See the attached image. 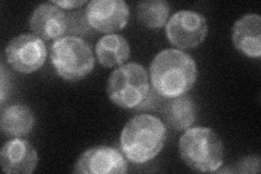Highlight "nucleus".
I'll use <instances>...</instances> for the list:
<instances>
[{
  "label": "nucleus",
  "instance_id": "f257e3e1",
  "mask_svg": "<svg viewBox=\"0 0 261 174\" xmlns=\"http://www.w3.org/2000/svg\"><path fill=\"white\" fill-rule=\"evenodd\" d=\"M149 70L153 90L168 99L185 95L197 79V65L193 58L177 49L160 52Z\"/></svg>",
  "mask_w": 261,
  "mask_h": 174
},
{
  "label": "nucleus",
  "instance_id": "f03ea898",
  "mask_svg": "<svg viewBox=\"0 0 261 174\" xmlns=\"http://www.w3.org/2000/svg\"><path fill=\"white\" fill-rule=\"evenodd\" d=\"M166 138L167 129L159 118L138 114L125 124L120 136V147L130 162L142 164L157 157Z\"/></svg>",
  "mask_w": 261,
  "mask_h": 174
},
{
  "label": "nucleus",
  "instance_id": "7ed1b4c3",
  "mask_svg": "<svg viewBox=\"0 0 261 174\" xmlns=\"http://www.w3.org/2000/svg\"><path fill=\"white\" fill-rule=\"evenodd\" d=\"M182 160L196 172H218L223 163V143L209 128L189 129L179 138Z\"/></svg>",
  "mask_w": 261,
  "mask_h": 174
},
{
  "label": "nucleus",
  "instance_id": "20e7f679",
  "mask_svg": "<svg viewBox=\"0 0 261 174\" xmlns=\"http://www.w3.org/2000/svg\"><path fill=\"white\" fill-rule=\"evenodd\" d=\"M50 61L65 81L84 79L94 70L95 58L91 46L79 36H64L50 47Z\"/></svg>",
  "mask_w": 261,
  "mask_h": 174
},
{
  "label": "nucleus",
  "instance_id": "39448f33",
  "mask_svg": "<svg viewBox=\"0 0 261 174\" xmlns=\"http://www.w3.org/2000/svg\"><path fill=\"white\" fill-rule=\"evenodd\" d=\"M148 74L143 65L129 62L114 70L108 81L107 92L110 101L124 109L142 105L149 94Z\"/></svg>",
  "mask_w": 261,
  "mask_h": 174
},
{
  "label": "nucleus",
  "instance_id": "423d86ee",
  "mask_svg": "<svg viewBox=\"0 0 261 174\" xmlns=\"http://www.w3.org/2000/svg\"><path fill=\"white\" fill-rule=\"evenodd\" d=\"M166 32L172 45L181 49L195 48L199 46L207 36V21L205 16L198 12L177 11L167 23Z\"/></svg>",
  "mask_w": 261,
  "mask_h": 174
},
{
  "label": "nucleus",
  "instance_id": "0eeeda50",
  "mask_svg": "<svg viewBox=\"0 0 261 174\" xmlns=\"http://www.w3.org/2000/svg\"><path fill=\"white\" fill-rule=\"evenodd\" d=\"M47 58L44 40L35 34H21L6 47V59L11 68L21 73H32L43 67Z\"/></svg>",
  "mask_w": 261,
  "mask_h": 174
},
{
  "label": "nucleus",
  "instance_id": "6e6552de",
  "mask_svg": "<svg viewBox=\"0 0 261 174\" xmlns=\"http://www.w3.org/2000/svg\"><path fill=\"white\" fill-rule=\"evenodd\" d=\"M84 15L91 28L113 34L125 28L129 11L123 0H93L87 4Z\"/></svg>",
  "mask_w": 261,
  "mask_h": 174
},
{
  "label": "nucleus",
  "instance_id": "1a4fd4ad",
  "mask_svg": "<svg viewBox=\"0 0 261 174\" xmlns=\"http://www.w3.org/2000/svg\"><path fill=\"white\" fill-rule=\"evenodd\" d=\"M74 172L81 174H124L127 162L116 148L96 146L81 155L74 165Z\"/></svg>",
  "mask_w": 261,
  "mask_h": 174
},
{
  "label": "nucleus",
  "instance_id": "9d476101",
  "mask_svg": "<svg viewBox=\"0 0 261 174\" xmlns=\"http://www.w3.org/2000/svg\"><path fill=\"white\" fill-rule=\"evenodd\" d=\"M0 162L5 173L30 174L36 168L38 157L36 149L27 139L12 138L4 145Z\"/></svg>",
  "mask_w": 261,
  "mask_h": 174
},
{
  "label": "nucleus",
  "instance_id": "9b49d317",
  "mask_svg": "<svg viewBox=\"0 0 261 174\" xmlns=\"http://www.w3.org/2000/svg\"><path fill=\"white\" fill-rule=\"evenodd\" d=\"M30 27L43 40L59 39L68 31V16L60 7L53 3L39 5L33 12Z\"/></svg>",
  "mask_w": 261,
  "mask_h": 174
},
{
  "label": "nucleus",
  "instance_id": "f8f14e48",
  "mask_svg": "<svg viewBox=\"0 0 261 174\" xmlns=\"http://www.w3.org/2000/svg\"><path fill=\"white\" fill-rule=\"evenodd\" d=\"M234 47L250 58L261 56V18L259 14H246L236 21L232 30Z\"/></svg>",
  "mask_w": 261,
  "mask_h": 174
},
{
  "label": "nucleus",
  "instance_id": "ddd939ff",
  "mask_svg": "<svg viewBox=\"0 0 261 174\" xmlns=\"http://www.w3.org/2000/svg\"><path fill=\"white\" fill-rule=\"evenodd\" d=\"M0 126L6 136L21 138L31 133L35 126V118L29 107L14 104L3 109Z\"/></svg>",
  "mask_w": 261,
  "mask_h": 174
},
{
  "label": "nucleus",
  "instance_id": "4468645a",
  "mask_svg": "<svg viewBox=\"0 0 261 174\" xmlns=\"http://www.w3.org/2000/svg\"><path fill=\"white\" fill-rule=\"evenodd\" d=\"M196 105L189 96L170 98L163 106L162 117L167 126L175 131H183L192 127L196 119Z\"/></svg>",
  "mask_w": 261,
  "mask_h": 174
},
{
  "label": "nucleus",
  "instance_id": "2eb2a0df",
  "mask_svg": "<svg viewBox=\"0 0 261 174\" xmlns=\"http://www.w3.org/2000/svg\"><path fill=\"white\" fill-rule=\"evenodd\" d=\"M130 48L127 40L118 34L102 36L96 45L97 60L106 68L123 64L129 57Z\"/></svg>",
  "mask_w": 261,
  "mask_h": 174
},
{
  "label": "nucleus",
  "instance_id": "dca6fc26",
  "mask_svg": "<svg viewBox=\"0 0 261 174\" xmlns=\"http://www.w3.org/2000/svg\"><path fill=\"white\" fill-rule=\"evenodd\" d=\"M137 19L148 29H160L165 26L170 13V6L163 0H147L137 6Z\"/></svg>",
  "mask_w": 261,
  "mask_h": 174
},
{
  "label": "nucleus",
  "instance_id": "f3484780",
  "mask_svg": "<svg viewBox=\"0 0 261 174\" xmlns=\"http://www.w3.org/2000/svg\"><path fill=\"white\" fill-rule=\"evenodd\" d=\"M238 172L241 173H258L260 170V159L258 156H249L242 159L239 164Z\"/></svg>",
  "mask_w": 261,
  "mask_h": 174
},
{
  "label": "nucleus",
  "instance_id": "a211bd4d",
  "mask_svg": "<svg viewBox=\"0 0 261 174\" xmlns=\"http://www.w3.org/2000/svg\"><path fill=\"white\" fill-rule=\"evenodd\" d=\"M53 4H55L56 6L60 7L61 9H74V8H79L81 6H83L84 4H86L85 0H68V2H51Z\"/></svg>",
  "mask_w": 261,
  "mask_h": 174
},
{
  "label": "nucleus",
  "instance_id": "6ab92c4d",
  "mask_svg": "<svg viewBox=\"0 0 261 174\" xmlns=\"http://www.w3.org/2000/svg\"><path fill=\"white\" fill-rule=\"evenodd\" d=\"M7 78H6V71L4 67L2 68V104L5 103L6 97H7V88L9 87V84L7 85Z\"/></svg>",
  "mask_w": 261,
  "mask_h": 174
}]
</instances>
